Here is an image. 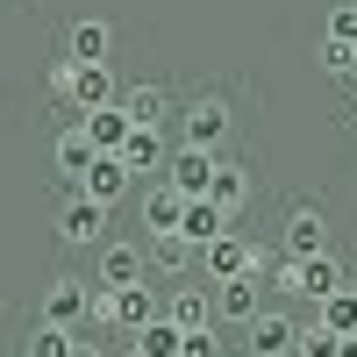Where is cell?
I'll return each mask as SVG.
<instances>
[{
    "label": "cell",
    "mask_w": 357,
    "mask_h": 357,
    "mask_svg": "<svg viewBox=\"0 0 357 357\" xmlns=\"http://www.w3.org/2000/svg\"><path fill=\"white\" fill-rule=\"evenodd\" d=\"M178 222H186V193H178L172 178L143 193V229H151V236H178Z\"/></svg>",
    "instance_id": "obj_15"
},
{
    "label": "cell",
    "mask_w": 357,
    "mask_h": 357,
    "mask_svg": "<svg viewBox=\"0 0 357 357\" xmlns=\"http://www.w3.org/2000/svg\"><path fill=\"white\" fill-rule=\"evenodd\" d=\"M86 314H93V286H86V279H50V293H43V321L79 329Z\"/></svg>",
    "instance_id": "obj_8"
},
{
    "label": "cell",
    "mask_w": 357,
    "mask_h": 357,
    "mask_svg": "<svg viewBox=\"0 0 357 357\" xmlns=\"http://www.w3.org/2000/svg\"><path fill=\"white\" fill-rule=\"evenodd\" d=\"M186 143H200V151H222V143H229V100H215V93L193 100V107H186Z\"/></svg>",
    "instance_id": "obj_11"
},
{
    "label": "cell",
    "mask_w": 357,
    "mask_h": 357,
    "mask_svg": "<svg viewBox=\"0 0 357 357\" xmlns=\"http://www.w3.org/2000/svg\"><path fill=\"white\" fill-rule=\"evenodd\" d=\"M257 272H243V279H222L215 286V321H243V329H250V321H257Z\"/></svg>",
    "instance_id": "obj_13"
},
{
    "label": "cell",
    "mask_w": 357,
    "mask_h": 357,
    "mask_svg": "<svg viewBox=\"0 0 357 357\" xmlns=\"http://www.w3.org/2000/svg\"><path fill=\"white\" fill-rule=\"evenodd\" d=\"M329 36L357 43V0H343V8H329Z\"/></svg>",
    "instance_id": "obj_30"
},
{
    "label": "cell",
    "mask_w": 357,
    "mask_h": 357,
    "mask_svg": "<svg viewBox=\"0 0 357 357\" xmlns=\"http://www.w3.org/2000/svg\"><path fill=\"white\" fill-rule=\"evenodd\" d=\"M336 357H357V336H343V350H336Z\"/></svg>",
    "instance_id": "obj_31"
},
{
    "label": "cell",
    "mask_w": 357,
    "mask_h": 357,
    "mask_svg": "<svg viewBox=\"0 0 357 357\" xmlns=\"http://www.w3.org/2000/svg\"><path fill=\"white\" fill-rule=\"evenodd\" d=\"M122 165L143 178V172H165L172 165V143H165V129H129V143H122Z\"/></svg>",
    "instance_id": "obj_17"
},
{
    "label": "cell",
    "mask_w": 357,
    "mask_h": 357,
    "mask_svg": "<svg viewBox=\"0 0 357 357\" xmlns=\"http://www.w3.org/2000/svg\"><path fill=\"white\" fill-rule=\"evenodd\" d=\"M243 357H257V350H243Z\"/></svg>",
    "instance_id": "obj_36"
},
{
    "label": "cell",
    "mask_w": 357,
    "mask_h": 357,
    "mask_svg": "<svg viewBox=\"0 0 357 357\" xmlns=\"http://www.w3.org/2000/svg\"><path fill=\"white\" fill-rule=\"evenodd\" d=\"M57 236H65V243H107V207L72 186V200L57 207Z\"/></svg>",
    "instance_id": "obj_3"
},
{
    "label": "cell",
    "mask_w": 357,
    "mask_h": 357,
    "mask_svg": "<svg viewBox=\"0 0 357 357\" xmlns=\"http://www.w3.org/2000/svg\"><path fill=\"white\" fill-rule=\"evenodd\" d=\"M350 129H357V114H350Z\"/></svg>",
    "instance_id": "obj_34"
},
{
    "label": "cell",
    "mask_w": 357,
    "mask_h": 357,
    "mask_svg": "<svg viewBox=\"0 0 357 357\" xmlns=\"http://www.w3.org/2000/svg\"><path fill=\"white\" fill-rule=\"evenodd\" d=\"M178 343H186V329H178L172 314H158V321H143V329H136V350H143V357H178Z\"/></svg>",
    "instance_id": "obj_23"
},
{
    "label": "cell",
    "mask_w": 357,
    "mask_h": 357,
    "mask_svg": "<svg viewBox=\"0 0 357 357\" xmlns=\"http://www.w3.org/2000/svg\"><path fill=\"white\" fill-rule=\"evenodd\" d=\"M350 286V272H343V264L329 257V250H314V257H293V293H301V301H329V293H343Z\"/></svg>",
    "instance_id": "obj_4"
},
{
    "label": "cell",
    "mask_w": 357,
    "mask_h": 357,
    "mask_svg": "<svg viewBox=\"0 0 357 357\" xmlns=\"http://www.w3.org/2000/svg\"><path fill=\"white\" fill-rule=\"evenodd\" d=\"M93 158H100V143L86 136V129H65V136H57V172H65L72 186L86 178V165H93Z\"/></svg>",
    "instance_id": "obj_21"
},
{
    "label": "cell",
    "mask_w": 357,
    "mask_h": 357,
    "mask_svg": "<svg viewBox=\"0 0 357 357\" xmlns=\"http://www.w3.org/2000/svg\"><path fill=\"white\" fill-rule=\"evenodd\" d=\"M178 236H186V243L193 250H207V243H215V236H229V207L222 200H186V222H178Z\"/></svg>",
    "instance_id": "obj_14"
},
{
    "label": "cell",
    "mask_w": 357,
    "mask_h": 357,
    "mask_svg": "<svg viewBox=\"0 0 357 357\" xmlns=\"http://www.w3.org/2000/svg\"><path fill=\"white\" fill-rule=\"evenodd\" d=\"M279 250H286V257H314V250H329V222H321L314 207H293L286 229H279Z\"/></svg>",
    "instance_id": "obj_10"
},
{
    "label": "cell",
    "mask_w": 357,
    "mask_h": 357,
    "mask_svg": "<svg viewBox=\"0 0 357 357\" xmlns=\"http://www.w3.org/2000/svg\"><path fill=\"white\" fill-rule=\"evenodd\" d=\"M207 200H222L229 215H236V207L250 200V172L236 165V158H222V165H215V186H207Z\"/></svg>",
    "instance_id": "obj_22"
},
{
    "label": "cell",
    "mask_w": 357,
    "mask_h": 357,
    "mask_svg": "<svg viewBox=\"0 0 357 357\" xmlns=\"http://www.w3.org/2000/svg\"><path fill=\"white\" fill-rule=\"evenodd\" d=\"M129 178H136V172L122 165V151H100L93 165H86V178H79V193H93L100 207H114V200L129 193Z\"/></svg>",
    "instance_id": "obj_9"
},
{
    "label": "cell",
    "mask_w": 357,
    "mask_h": 357,
    "mask_svg": "<svg viewBox=\"0 0 357 357\" xmlns=\"http://www.w3.org/2000/svg\"><path fill=\"white\" fill-rule=\"evenodd\" d=\"M50 86H57V93H65L79 114H86V107H107V100H122V86H114V65H72V57H65V65L50 72Z\"/></svg>",
    "instance_id": "obj_2"
},
{
    "label": "cell",
    "mask_w": 357,
    "mask_h": 357,
    "mask_svg": "<svg viewBox=\"0 0 357 357\" xmlns=\"http://www.w3.org/2000/svg\"><path fill=\"white\" fill-rule=\"evenodd\" d=\"M178 357H222V336H215V329H186Z\"/></svg>",
    "instance_id": "obj_29"
},
{
    "label": "cell",
    "mask_w": 357,
    "mask_h": 357,
    "mask_svg": "<svg viewBox=\"0 0 357 357\" xmlns=\"http://www.w3.org/2000/svg\"><path fill=\"white\" fill-rule=\"evenodd\" d=\"M257 257H264V250H257V243H243L236 229H229V236H215V243L200 250V264H207V279H215V286H222V279H243V272H257Z\"/></svg>",
    "instance_id": "obj_6"
},
{
    "label": "cell",
    "mask_w": 357,
    "mask_h": 357,
    "mask_svg": "<svg viewBox=\"0 0 357 357\" xmlns=\"http://www.w3.org/2000/svg\"><path fill=\"white\" fill-rule=\"evenodd\" d=\"M350 286H357V264H350Z\"/></svg>",
    "instance_id": "obj_33"
},
{
    "label": "cell",
    "mask_w": 357,
    "mask_h": 357,
    "mask_svg": "<svg viewBox=\"0 0 357 357\" xmlns=\"http://www.w3.org/2000/svg\"><path fill=\"white\" fill-rule=\"evenodd\" d=\"M79 336L65 329V321H36V336H29V357H72Z\"/></svg>",
    "instance_id": "obj_24"
},
{
    "label": "cell",
    "mask_w": 357,
    "mask_h": 357,
    "mask_svg": "<svg viewBox=\"0 0 357 357\" xmlns=\"http://www.w3.org/2000/svg\"><path fill=\"white\" fill-rule=\"evenodd\" d=\"M293 343H301V321L257 307V321H250V350H257V357H293Z\"/></svg>",
    "instance_id": "obj_12"
},
{
    "label": "cell",
    "mask_w": 357,
    "mask_h": 357,
    "mask_svg": "<svg viewBox=\"0 0 357 357\" xmlns=\"http://www.w3.org/2000/svg\"><path fill=\"white\" fill-rule=\"evenodd\" d=\"M193 257H200V250L186 243V236H151V264H158V272H186Z\"/></svg>",
    "instance_id": "obj_25"
},
{
    "label": "cell",
    "mask_w": 357,
    "mask_h": 357,
    "mask_svg": "<svg viewBox=\"0 0 357 357\" xmlns=\"http://www.w3.org/2000/svg\"><path fill=\"white\" fill-rule=\"evenodd\" d=\"M143 272H151V257L136 243H100V286H136Z\"/></svg>",
    "instance_id": "obj_18"
},
{
    "label": "cell",
    "mask_w": 357,
    "mask_h": 357,
    "mask_svg": "<svg viewBox=\"0 0 357 357\" xmlns=\"http://www.w3.org/2000/svg\"><path fill=\"white\" fill-rule=\"evenodd\" d=\"M122 107H129V122H136V129H165V114H172L165 86H129V93H122Z\"/></svg>",
    "instance_id": "obj_20"
},
{
    "label": "cell",
    "mask_w": 357,
    "mask_h": 357,
    "mask_svg": "<svg viewBox=\"0 0 357 357\" xmlns=\"http://www.w3.org/2000/svg\"><path fill=\"white\" fill-rule=\"evenodd\" d=\"M79 129L93 136L100 151H122V143H129V129H136V122H129V107H122V100H107V107H86V114H79Z\"/></svg>",
    "instance_id": "obj_16"
},
{
    "label": "cell",
    "mask_w": 357,
    "mask_h": 357,
    "mask_svg": "<svg viewBox=\"0 0 357 357\" xmlns=\"http://www.w3.org/2000/svg\"><path fill=\"white\" fill-rule=\"evenodd\" d=\"M165 314L178 321V329H215V293H200V286H178L172 301H165Z\"/></svg>",
    "instance_id": "obj_19"
},
{
    "label": "cell",
    "mask_w": 357,
    "mask_h": 357,
    "mask_svg": "<svg viewBox=\"0 0 357 357\" xmlns=\"http://www.w3.org/2000/svg\"><path fill=\"white\" fill-rule=\"evenodd\" d=\"M215 165H222V151H200V143H178V151H172V165H165V178H172V186L186 193V200H200L207 186H215Z\"/></svg>",
    "instance_id": "obj_5"
},
{
    "label": "cell",
    "mask_w": 357,
    "mask_h": 357,
    "mask_svg": "<svg viewBox=\"0 0 357 357\" xmlns=\"http://www.w3.org/2000/svg\"><path fill=\"white\" fill-rule=\"evenodd\" d=\"M321 321H329L336 336H357V286H343V293H329V301H321Z\"/></svg>",
    "instance_id": "obj_26"
},
{
    "label": "cell",
    "mask_w": 357,
    "mask_h": 357,
    "mask_svg": "<svg viewBox=\"0 0 357 357\" xmlns=\"http://www.w3.org/2000/svg\"><path fill=\"white\" fill-rule=\"evenodd\" d=\"M336 350H343V336H336L321 314H314L307 329H301V343H293V357H336Z\"/></svg>",
    "instance_id": "obj_27"
},
{
    "label": "cell",
    "mask_w": 357,
    "mask_h": 357,
    "mask_svg": "<svg viewBox=\"0 0 357 357\" xmlns=\"http://www.w3.org/2000/svg\"><path fill=\"white\" fill-rule=\"evenodd\" d=\"M158 314H165V301H158L143 279H136V286H100V293H93V321H114V329H129V336L143 329V321H158Z\"/></svg>",
    "instance_id": "obj_1"
},
{
    "label": "cell",
    "mask_w": 357,
    "mask_h": 357,
    "mask_svg": "<svg viewBox=\"0 0 357 357\" xmlns=\"http://www.w3.org/2000/svg\"><path fill=\"white\" fill-rule=\"evenodd\" d=\"M129 357H143V350H129Z\"/></svg>",
    "instance_id": "obj_35"
},
{
    "label": "cell",
    "mask_w": 357,
    "mask_h": 357,
    "mask_svg": "<svg viewBox=\"0 0 357 357\" xmlns=\"http://www.w3.org/2000/svg\"><path fill=\"white\" fill-rule=\"evenodd\" d=\"M72 357H100V350H93V343H79V350H72Z\"/></svg>",
    "instance_id": "obj_32"
},
{
    "label": "cell",
    "mask_w": 357,
    "mask_h": 357,
    "mask_svg": "<svg viewBox=\"0 0 357 357\" xmlns=\"http://www.w3.org/2000/svg\"><path fill=\"white\" fill-rule=\"evenodd\" d=\"M321 72H329V79H357V43L321 36Z\"/></svg>",
    "instance_id": "obj_28"
},
{
    "label": "cell",
    "mask_w": 357,
    "mask_h": 357,
    "mask_svg": "<svg viewBox=\"0 0 357 357\" xmlns=\"http://www.w3.org/2000/svg\"><path fill=\"white\" fill-rule=\"evenodd\" d=\"M65 57H72V65H107V57H114V29H107L100 15L72 22V29H65Z\"/></svg>",
    "instance_id": "obj_7"
}]
</instances>
